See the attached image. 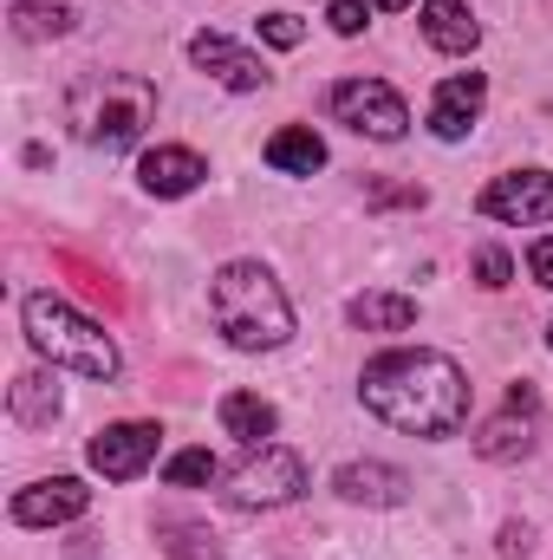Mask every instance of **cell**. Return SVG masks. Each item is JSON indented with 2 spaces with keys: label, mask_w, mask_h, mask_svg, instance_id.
Masks as SVG:
<instances>
[{
  "label": "cell",
  "mask_w": 553,
  "mask_h": 560,
  "mask_svg": "<svg viewBox=\"0 0 553 560\" xmlns=\"http://www.w3.org/2000/svg\"><path fill=\"white\" fill-rule=\"evenodd\" d=\"M358 398L372 418H385L404 436H456L469 418V378L443 352H385L358 372Z\"/></svg>",
  "instance_id": "obj_1"
},
{
  "label": "cell",
  "mask_w": 553,
  "mask_h": 560,
  "mask_svg": "<svg viewBox=\"0 0 553 560\" xmlns=\"http://www.w3.org/2000/svg\"><path fill=\"white\" fill-rule=\"evenodd\" d=\"M66 125L92 150H131L156 125V85L143 72H79L66 85Z\"/></svg>",
  "instance_id": "obj_2"
},
{
  "label": "cell",
  "mask_w": 553,
  "mask_h": 560,
  "mask_svg": "<svg viewBox=\"0 0 553 560\" xmlns=\"http://www.w3.org/2000/svg\"><path fill=\"white\" fill-rule=\"evenodd\" d=\"M209 319L235 352H274L293 339V306L261 261H228L209 280Z\"/></svg>",
  "instance_id": "obj_3"
},
{
  "label": "cell",
  "mask_w": 553,
  "mask_h": 560,
  "mask_svg": "<svg viewBox=\"0 0 553 560\" xmlns=\"http://www.w3.org/2000/svg\"><path fill=\"white\" fill-rule=\"evenodd\" d=\"M20 319H26V339L33 352H46L52 365L79 372V378H118V346L98 319H85L79 306H66L59 293H26L20 300Z\"/></svg>",
  "instance_id": "obj_4"
},
{
  "label": "cell",
  "mask_w": 553,
  "mask_h": 560,
  "mask_svg": "<svg viewBox=\"0 0 553 560\" xmlns=\"http://www.w3.org/2000/svg\"><path fill=\"white\" fill-rule=\"evenodd\" d=\"M299 489H306L299 450L261 443V450H248V463L222 482V502H228V509H286V502H299Z\"/></svg>",
  "instance_id": "obj_5"
},
{
  "label": "cell",
  "mask_w": 553,
  "mask_h": 560,
  "mask_svg": "<svg viewBox=\"0 0 553 560\" xmlns=\"http://www.w3.org/2000/svg\"><path fill=\"white\" fill-rule=\"evenodd\" d=\"M326 105H332V118H339L345 131H358V138L398 143L411 131V112H404V98H398L385 79H339V85L326 92Z\"/></svg>",
  "instance_id": "obj_6"
},
{
  "label": "cell",
  "mask_w": 553,
  "mask_h": 560,
  "mask_svg": "<svg viewBox=\"0 0 553 560\" xmlns=\"http://www.w3.org/2000/svg\"><path fill=\"white\" fill-rule=\"evenodd\" d=\"M489 222H515V229H541L553 222V176L548 170H508V176H495L489 189H482V202H475Z\"/></svg>",
  "instance_id": "obj_7"
},
{
  "label": "cell",
  "mask_w": 553,
  "mask_h": 560,
  "mask_svg": "<svg viewBox=\"0 0 553 560\" xmlns=\"http://www.w3.org/2000/svg\"><path fill=\"white\" fill-rule=\"evenodd\" d=\"M156 450H163V430L156 423H105L85 443V456H92V469L105 482H138L143 469L156 463Z\"/></svg>",
  "instance_id": "obj_8"
},
{
  "label": "cell",
  "mask_w": 553,
  "mask_h": 560,
  "mask_svg": "<svg viewBox=\"0 0 553 560\" xmlns=\"http://www.w3.org/2000/svg\"><path fill=\"white\" fill-rule=\"evenodd\" d=\"M534 411H541L534 385H515V392H508V411L475 430V456H489V463H521V456L534 450Z\"/></svg>",
  "instance_id": "obj_9"
},
{
  "label": "cell",
  "mask_w": 553,
  "mask_h": 560,
  "mask_svg": "<svg viewBox=\"0 0 553 560\" xmlns=\"http://www.w3.org/2000/svg\"><path fill=\"white\" fill-rule=\"evenodd\" d=\"M189 59H196V72H209V79L228 85V92H261V85L274 79L248 46L222 39V33H196V39H189Z\"/></svg>",
  "instance_id": "obj_10"
},
{
  "label": "cell",
  "mask_w": 553,
  "mask_h": 560,
  "mask_svg": "<svg viewBox=\"0 0 553 560\" xmlns=\"http://www.w3.org/2000/svg\"><path fill=\"white\" fill-rule=\"evenodd\" d=\"M92 509V489L79 476H52V482H33L13 495V522L20 528H59V522H79Z\"/></svg>",
  "instance_id": "obj_11"
},
{
  "label": "cell",
  "mask_w": 553,
  "mask_h": 560,
  "mask_svg": "<svg viewBox=\"0 0 553 560\" xmlns=\"http://www.w3.org/2000/svg\"><path fill=\"white\" fill-rule=\"evenodd\" d=\"M482 105H489V79H482V72H449V79L436 85V98H430V131L443 143L469 138L475 118H482Z\"/></svg>",
  "instance_id": "obj_12"
},
{
  "label": "cell",
  "mask_w": 553,
  "mask_h": 560,
  "mask_svg": "<svg viewBox=\"0 0 553 560\" xmlns=\"http://www.w3.org/2000/svg\"><path fill=\"white\" fill-rule=\"evenodd\" d=\"M332 489H339L345 502H365V509H398V502L411 495V476H404L398 463H345V469L332 476Z\"/></svg>",
  "instance_id": "obj_13"
},
{
  "label": "cell",
  "mask_w": 553,
  "mask_h": 560,
  "mask_svg": "<svg viewBox=\"0 0 553 560\" xmlns=\"http://www.w3.org/2000/svg\"><path fill=\"white\" fill-rule=\"evenodd\" d=\"M202 176H209V163L196 150H183V143H156V150H143V163H138V183L150 196H189Z\"/></svg>",
  "instance_id": "obj_14"
},
{
  "label": "cell",
  "mask_w": 553,
  "mask_h": 560,
  "mask_svg": "<svg viewBox=\"0 0 553 560\" xmlns=\"http://www.w3.org/2000/svg\"><path fill=\"white\" fill-rule=\"evenodd\" d=\"M416 26L436 52H475V39H482V20H475L469 0H423Z\"/></svg>",
  "instance_id": "obj_15"
},
{
  "label": "cell",
  "mask_w": 553,
  "mask_h": 560,
  "mask_svg": "<svg viewBox=\"0 0 553 560\" xmlns=\"http://www.w3.org/2000/svg\"><path fill=\"white\" fill-rule=\"evenodd\" d=\"M215 418H222V430H228V436H242L248 450H261V443L274 436L280 411L261 398V392H228V398L215 405Z\"/></svg>",
  "instance_id": "obj_16"
},
{
  "label": "cell",
  "mask_w": 553,
  "mask_h": 560,
  "mask_svg": "<svg viewBox=\"0 0 553 560\" xmlns=\"http://www.w3.org/2000/svg\"><path fill=\"white\" fill-rule=\"evenodd\" d=\"M268 163H274L280 176H313V170H326V143L313 125H286L268 138Z\"/></svg>",
  "instance_id": "obj_17"
},
{
  "label": "cell",
  "mask_w": 553,
  "mask_h": 560,
  "mask_svg": "<svg viewBox=\"0 0 553 560\" xmlns=\"http://www.w3.org/2000/svg\"><path fill=\"white\" fill-rule=\"evenodd\" d=\"M7 411H13V423H26V430H39V423L59 418V385H52V372H20L13 392H7Z\"/></svg>",
  "instance_id": "obj_18"
},
{
  "label": "cell",
  "mask_w": 553,
  "mask_h": 560,
  "mask_svg": "<svg viewBox=\"0 0 553 560\" xmlns=\"http://www.w3.org/2000/svg\"><path fill=\"white\" fill-rule=\"evenodd\" d=\"M345 313H352L358 332H404V326L416 319V300L411 293H358Z\"/></svg>",
  "instance_id": "obj_19"
},
{
  "label": "cell",
  "mask_w": 553,
  "mask_h": 560,
  "mask_svg": "<svg viewBox=\"0 0 553 560\" xmlns=\"http://www.w3.org/2000/svg\"><path fill=\"white\" fill-rule=\"evenodd\" d=\"M13 26L26 39H59L72 26V0H13Z\"/></svg>",
  "instance_id": "obj_20"
},
{
  "label": "cell",
  "mask_w": 553,
  "mask_h": 560,
  "mask_svg": "<svg viewBox=\"0 0 553 560\" xmlns=\"http://www.w3.org/2000/svg\"><path fill=\"white\" fill-rule=\"evenodd\" d=\"M215 476H222V469H215L209 450H176V456L163 463V482H169V489H209Z\"/></svg>",
  "instance_id": "obj_21"
},
{
  "label": "cell",
  "mask_w": 553,
  "mask_h": 560,
  "mask_svg": "<svg viewBox=\"0 0 553 560\" xmlns=\"http://www.w3.org/2000/svg\"><path fill=\"white\" fill-rule=\"evenodd\" d=\"M156 535H163V555L169 560H222L215 555V541H209L202 528H189V522H163Z\"/></svg>",
  "instance_id": "obj_22"
},
{
  "label": "cell",
  "mask_w": 553,
  "mask_h": 560,
  "mask_svg": "<svg viewBox=\"0 0 553 560\" xmlns=\"http://www.w3.org/2000/svg\"><path fill=\"white\" fill-rule=\"evenodd\" d=\"M255 26H261V39H268V46H280V52H293V46L306 39V26H299V13H261Z\"/></svg>",
  "instance_id": "obj_23"
},
{
  "label": "cell",
  "mask_w": 553,
  "mask_h": 560,
  "mask_svg": "<svg viewBox=\"0 0 553 560\" xmlns=\"http://www.w3.org/2000/svg\"><path fill=\"white\" fill-rule=\"evenodd\" d=\"M508 275H515V261H508L502 248H482V255H475V280H482V287H508Z\"/></svg>",
  "instance_id": "obj_24"
},
{
  "label": "cell",
  "mask_w": 553,
  "mask_h": 560,
  "mask_svg": "<svg viewBox=\"0 0 553 560\" xmlns=\"http://www.w3.org/2000/svg\"><path fill=\"white\" fill-rule=\"evenodd\" d=\"M326 20H332V33H345V39H352V33H365V0H332V13H326Z\"/></svg>",
  "instance_id": "obj_25"
},
{
  "label": "cell",
  "mask_w": 553,
  "mask_h": 560,
  "mask_svg": "<svg viewBox=\"0 0 553 560\" xmlns=\"http://www.w3.org/2000/svg\"><path fill=\"white\" fill-rule=\"evenodd\" d=\"M528 275H534V280L553 293V235H541V242L528 248Z\"/></svg>",
  "instance_id": "obj_26"
},
{
  "label": "cell",
  "mask_w": 553,
  "mask_h": 560,
  "mask_svg": "<svg viewBox=\"0 0 553 560\" xmlns=\"http://www.w3.org/2000/svg\"><path fill=\"white\" fill-rule=\"evenodd\" d=\"M372 202H378V209H391V202H404V209H423V189H391V183H372Z\"/></svg>",
  "instance_id": "obj_27"
},
{
  "label": "cell",
  "mask_w": 553,
  "mask_h": 560,
  "mask_svg": "<svg viewBox=\"0 0 553 560\" xmlns=\"http://www.w3.org/2000/svg\"><path fill=\"white\" fill-rule=\"evenodd\" d=\"M502 555H528V528H502Z\"/></svg>",
  "instance_id": "obj_28"
},
{
  "label": "cell",
  "mask_w": 553,
  "mask_h": 560,
  "mask_svg": "<svg viewBox=\"0 0 553 560\" xmlns=\"http://www.w3.org/2000/svg\"><path fill=\"white\" fill-rule=\"evenodd\" d=\"M372 7H385V13H398V7H411V0H372Z\"/></svg>",
  "instance_id": "obj_29"
},
{
  "label": "cell",
  "mask_w": 553,
  "mask_h": 560,
  "mask_svg": "<svg viewBox=\"0 0 553 560\" xmlns=\"http://www.w3.org/2000/svg\"><path fill=\"white\" fill-rule=\"evenodd\" d=\"M548 346H553V326H548Z\"/></svg>",
  "instance_id": "obj_30"
}]
</instances>
